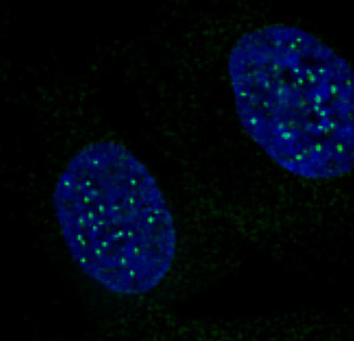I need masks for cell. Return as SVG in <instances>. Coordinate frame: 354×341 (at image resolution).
<instances>
[{"instance_id":"1","label":"cell","mask_w":354,"mask_h":341,"mask_svg":"<svg viewBox=\"0 0 354 341\" xmlns=\"http://www.w3.org/2000/svg\"><path fill=\"white\" fill-rule=\"evenodd\" d=\"M228 73L242 128L274 163L310 181L354 170V70L325 42L292 25L254 28Z\"/></svg>"},{"instance_id":"2","label":"cell","mask_w":354,"mask_h":341,"mask_svg":"<svg viewBox=\"0 0 354 341\" xmlns=\"http://www.w3.org/2000/svg\"><path fill=\"white\" fill-rule=\"evenodd\" d=\"M53 202L70 257L102 288L141 297L169 274L177 252L169 203L125 145L96 140L78 150L57 178Z\"/></svg>"}]
</instances>
